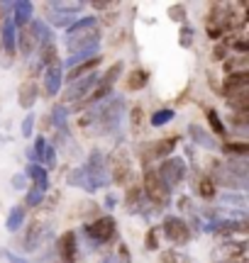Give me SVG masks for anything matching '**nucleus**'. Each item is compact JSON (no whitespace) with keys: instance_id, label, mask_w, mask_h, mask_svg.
<instances>
[{"instance_id":"f257e3e1","label":"nucleus","mask_w":249,"mask_h":263,"mask_svg":"<svg viewBox=\"0 0 249 263\" xmlns=\"http://www.w3.org/2000/svg\"><path fill=\"white\" fill-rule=\"evenodd\" d=\"M66 47L71 54L86 51V49L100 47V32H98V20L96 17H83L76 20L66 32Z\"/></svg>"},{"instance_id":"f03ea898","label":"nucleus","mask_w":249,"mask_h":263,"mask_svg":"<svg viewBox=\"0 0 249 263\" xmlns=\"http://www.w3.org/2000/svg\"><path fill=\"white\" fill-rule=\"evenodd\" d=\"M86 171V190H98L110 183V176H108V168H105V161H103V154L100 151H93L88 163L83 166Z\"/></svg>"},{"instance_id":"7ed1b4c3","label":"nucleus","mask_w":249,"mask_h":263,"mask_svg":"<svg viewBox=\"0 0 249 263\" xmlns=\"http://www.w3.org/2000/svg\"><path fill=\"white\" fill-rule=\"evenodd\" d=\"M86 236L91 244H108L113 236H115V219L113 217H100V219H96V222H91V224H86Z\"/></svg>"},{"instance_id":"20e7f679","label":"nucleus","mask_w":249,"mask_h":263,"mask_svg":"<svg viewBox=\"0 0 249 263\" xmlns=\"http://www.w3.org/2000/svg\"><path fill=\"white\" fill-rule=\"evenodd\" d=\"M156 176H159V180L166 185V190H171L186 178V163H183L179 156H171V159H166L162 163V168L156 171Z\"/></svg>"},{"instance_id":"39448f33","label":"nucleus","mask_w":249,"mask_h":263,"mask_svg":"<svg viewBox=\"0 0 249 263\" xmlns=\"http://www.w3.org/2000/svg\"><path fill=\"white\" fill-rule=\"evenodd\" d=\"M144 190H147V197L152 200L154 205H159V207L169 205V190H166V185L159 180L156 171L147 168V173H144Z\"/></svg>"},{"instance_id":"423d86ee","label":"nucleus","mask_w":249,"mask_h":263,"mask_svg":"<svg viewBox=\"0 0 249 263\" xmlns=\"http://www.w3.org/2000/svg\"><path fill=\"white\" fill-rule=\"evenodd\" d=\"M164 234H166V239L171 241V244H188L191 241V229H188V224L183 222L181 217H164Z\"/></svg>"},{"instance_id":"0eeeda50","label":"nucleus","mask_w":249,"mask_h":263,"mask_svg":"<svg viewBox=\"0 0 249 263\" xmlns=\"http://www.w3.org/2000/svg\"><path fill=\"white\" fill-rule=\"evenodd\" d=\"M98 81H100V76L98 73H91V76H86V78L74 81V83L68 85V90H66V100L68 103H81L86 95H91V90L98 85Z\"/></svg>"},{"instance_id":"6e6552de","label":"nucleus","mask_w":249,"mask_h":263,"mask_svg":"<svg viewBox=\"0 0 249 263\" xmlns=\"http://www.w3.org/2000/svg\"><path fill=\"white\" fill-rule=\"evenodd\" d=\"M120 73H122V64L117 61V64L113 66V68H110V71H108V73L103 76L100 81H98V85L93 88V90H91V95H88V100H91V103L103 100V98H105V95L113 90V85H115V81L120 78Z\"/></svg>"},{"instance_id":"1a4fd4ad","label":"nucleus","mask_w":249,"mask_h":263,"mask_svg":"<svg viewBox=\"0 0 249 263\" xmlns=\"http://www.w3.org/2000/svg\"><path fill=\"white\" fill-rule=\"evenodd\" d=\"M242 93H249V76L247 71H237V73H230L227 81L222 85V95L230 100L235 95H242Z\"/></svg>"},{"instance_id":"9d476101","label":"nucleus","mask_w":249,"mask_h":263,"mask_svg":"<svg viewBox=\"0 0 249 263\" xmlns=\"http://www.w3.org/2000/svg\"><path fill=\"white\" fill-rule=\"evenodd\" d=\"M61 83H64V71H61V64H54L47 68V73H44V90H47V95H59V90H61Z\"/></svg>"},{"instance_id":"9b49d317","label":"nucleus","mask_w":249,"mask_h":263,"mask_svg":"<svg viewBox=\"0 0 249 263\" xmlns=\"http://www.w3.org/2000/svg\"><path fill=\"white\" fill-rule=\"evenodd\" d=\"M32 12H34V8H32V3L29 0H17V3H12V25L15 27H27L29 20H32Z\"/></svg>"},{"instance_id":"f8f14e48","label":"nucleus","mask_w":249,"mask_h":263,"mask_svg":"<svg viewBox=\"0 0 249 263\" xmlns=\"http://www.w3.org/2000/svg\"><path fill=\"white\" fill-rule=\"evenodd\" d=\"M76 251H78L76 234H74V232L61 234V239H59V256H61V261H64V263H74V258H76Z\"/></svg>"},{"instance_id":"ddd939ff","label":"nucleus","mask_w":249,"mask_h":263,"mask_svg":"<svg viewBox=\"0 0 249 263\" xmlns=\"http://www.w3.org/2000/svg\"><path fill=\"white\" fill-rule=\"evenodd\" d=\"M244 229H247L244 219H222V222L208 224V232H215V234H232V232H244Z\"/></svg>"},{"instance_id":"4468645a","label":"nucleus","mask_w":249,"mask_h":263,"mask_svg":"<svg viewBox=\"0 0 249 263\" xmlns=\"http://www.w3.org/2000/svg\"><path fill=\"white\" fill-rule=\"evenodd\" d=\"M47 8V20L49 25H54V27H71L74 22H76V15H71V12H64V10H57L51 8V5H44Z\"/></svg>"},{"instance_id":"2eb2a0df","label":"nucleus","mask_w":249,"mask_h":263,"mask_svg":"<svg viewBox=\"0 0 249 263\" xmlns=\"http://www.w3.org/2000/svg\"><path fill=\"white\" fill-rule=\"evenodd\" d=\"M3 44H5V51H8L10 57H15V51H17V27L12 25L10 17L3 25Z\"/></svg>"},{"instance_id":"dca6fc26","label":"nucleus","mask_w":249,"mask_h":263,"mask_svg":"<svg viewBox=\"0 0 249 263\" xmlns=\"http://www.w3.org/2000/svg\"><path fill=\"white\" fill-rule=\"evenodd\" d=\"M122 107H124L122 100H115V103L103 112V127H105V132L117 129V122H120V117H122Z\"/></svg>"},{"instance_id":"f3484780","label":"nucleus","mask_w":249,"mask_h":263,"mask_svg":"<svg viewBox=\"0 0 249 263\" xmlns=\"http://www.w3.org/2000/svg\"><path fill=\"white\" fill-rule=\"evenodd\" d=\"M103 61V57H93L91 61H86V64H81V66H76V68H71L68 71V81L74 83V81H78V78H86V76H91V73H96V68H98V64Z\"/></svg>"},{"instance_id":"a211bd4d","label":"nucleus","mask_w":249,"mask_h":263,"mask_svg":"<svg viewBox=\"0 0 249 263\" xmlns=\"http://www.w3.org/2000/svg\"><path fill=\"white\" fill-rule=\"evenodd\" d=\"M37 47V37H34V32H32V27H22L17 32V49L25 54V57H29L32 54V49Z\"/></svg>"},{"instance_id":"6ab92c4d","label":"nucleus","mask_w":249,"mask_h":263,"mask_svg":"<svg viewBox=\"0 0 249 263\" xmlns=\"http://www.w3.org/2000/svg\"><path fill=\"white\" fill-rule=\"evenodd\" d=\"M27 178L32 180V185H37V188H42L44 193H47V188H49V173H47V168H42L39 163H29V166H27Z\"/></svg>"},{"instance_id":"aec40b11","label":"nucleus","mask_w":249,"mask_h":263,"mask_svg":"<svg viewBox=\"0 0 249 263\" xmlns=\"http://www.w3.org/2000/svg\"><path fill=\"white\" fill-rule=\"evenodd\" d=\"M34 100H37V83L34 81H25V83L20 85V105L25 110H29L34 105Z\"/></svg>"},{"instance_id":"412c9836","label":"nucleus","mask_w":249,"mask_h":263,"mask_svg":"<svg viewBox=\"0 0 249 263\" xmlns=\"http://www.w3.org/2000/svg\"><path fill=\"white\" fill-rule=\"evenodd\" d=\"M44 229H47V224H44L42 219L32 222V224H29V234H27V239H25V246H27V249H34V246H39L42 236H44Z\"/></svg>"},{"instance_id":"4be33fe9","label":"nucleus","mask_w":249,"mask_h":263,"mask_svg":"<svg viewBox=\"0 0 249 263\" xmlns=\"http://www.w3.org/2000/svg\"><path fill=\"white\" fill-rule=\"evenodd\" d=\"M176 144H179V139L176 137H166V139L156 141L154 144V154L152 156H156V159H164V156H169V154H173V149H176Z\"/></svg>"},{"instance_id":"5701e85b","label":"nucleus","mask_w":249,"mask_h":263,"mask_svg":"<svg viewBox=\"0 0 249 263\" xmlns=\"http://www.w3.org/2000/svg\"><path fill=\"white\" fill-rule=\"evenodd\" d=\"M191 139H193V141H198L203 149H215V146H218V144L212 141L210 134H208V132H203L201 127H198V124H191Z\"/></svg>"},{"instance_id":"b1692460","label":"nucleus","mask_w":249,"mask_h":263,"mask_svg":"<svg viewBox=\"0 0 249 263\" xmlns=\"http://www.w3.org/2000/svg\"><path fill=\"white\" fill-rule=\"evenodd\" d=\"M66 120H68V115H66V107H64V105H57V107L51 110V122H54V127H57V129L61 132V134H68Z\"/></svg>"},{"instance_id":"393cba45","label":"nucleus","mask_w":249,"mask_h":263,"mask_svg":"<svg viewBox=\"0 0 249 263\" xmlns=\"http://www.w3.org/2000/svg\"><path fill=\"white\" fill-rule=\"evenodd\" d=\"M147 83H149V73L142 71V68H139V71H132V76L127 78V88H130V90H142Z\"/></svg>"},{"instance_id":"a878e982","label":"nucleus","mask_w":249,"mask_h":263,"mask_svg":"<svg viewBox=\"0 0 249 263\" xmlns=\"http://www.w3.org/2000/svg\"><path fill=\"white\" fill-rule=\"evenodd\" d=\"M22 222H25V210L22 207H12L8 215V222H5L8 232H17L20 227H22Z\"/></svg>"},{"instance_id":"bb28decb","label":"nucleus","mask_w":249,"mask_h":263,"mask_svg":"<svg viewBox=\"0 0 249 263\" xmlns=\"http://www.w3.org/2000/svg\"><path fill=\"white\" fill-rule=\"evenodd\" d=\"M39 59H42V64L47 66H54L57 64V44L51 42V44H42L39 47Z\"/></svg>"},{"instance_id":"cd10ccee","label":"nucleus","mask_w":249,"mask_h":263,"mask_svg":"<svg viewBox=\"0 0 249 263\" xmlns=\"http://www.w3.org/2000/svg\"><path fill=\"white\" fill-rule=\"evenodd\" d=\"M176 117V112L173 110H169V107H164V110H156V112L149 117V122H152V127H164V124H169Z\"/></svg>"},{"instance_id":"c85d7f7f","label":"nucleus","mask_w":249,"mask_h":263,"mask_svg":"<svg viewBox=\"0 0 249 263\" xmlns=\"http://www.w3.org/2000/svg\"><path fill=\"white\" fill-rule=\"evenodd\" d=\"M44 149H47V139H44V137H37V139H34V146L29 149L32 163H39V161L44 159Z\"/></svg>"},{"instance_id":"c756f323","label":"nucleus","mask_w":249,"mask_h":263,"mask_svg":"<svg viewBox=\"0 0 249 263\" xmlns=\"http://www.w3.org/2000/svg\"><path fill=\"white\" fill-rule=\"evenodd\" d=\"M198 193H201V197H205V200H212V197H215V180H212L210 176L201 178V183H198Z\"/></svg>"},{"instance_id":"7c9ffc66","label":"nucleus","mask_w":249,"mask_h":263,"mask_svg":"<svg viewBox=\"0 0 249 263\" xmlns=\"http://www.w3.org/2000/svg\"><path fill=\"white\" fill-rule=\"evenodd\" d=\"M225 154H232V156H247L249 144H244V141H232V144H225Z\"/></svg>"},{"instance_id":"2f4dec72","label":"nucleus","mask_w":249,"mask_h":263,"mask_svg":"<svg viewBox=\"0 0 249 263\" xmlns=\"http://www.w3.org/2000/svg\"><path fill=\"white\" fill-rule=\"evenodd\" d=\"M42 200H44V190L37 188V185H29V190H27V207L42 205Z\"/></svg>"},{"instance_id":"473e14b6","label":"nucleus","mask_w":249,"mask_h":263,"mask_svg":"<svg viewBox=\"0 0 249 263\" xmlns=\"http://www.w3.org/2000/svg\"><path fill=\"white\" fill-rule=\"evenodd\" d=\"M208 122H210L215 134H225V124L220 122V115L215 112V110H208Z\"/></svg>"},{"instance_id":"72a5a7b5","label":"nucleus","mask_w":249,"mask_h":263,"mask_svg":"<svg viewBox=\"0 0 249 263\" xmlns=\"http://www.w3.org/2000/svg\"><path fill=\"white\" fill-rule=\"evenodd\" d=\"M193 44V27H188V25H183L181 27V47L188 49Z\"/></svg>"},{"instance_id":"f704fd0d","label":"nucleus","mask_w":249,"mask_h":263,"mask_svg":"<svg viewBox=\"0 0 249 263\" xmlns=\"http://www.w3.org/2000/svg\"><path fill=\"white\" fill-rule=\"evenodd\" d=\"M44 163H47L49 168H54V166H57V151H54V146H49L47 144V149H44Z\"/></svg>"},{"instance_id":"c9c22d12","label":"nucleus","mask_w":249,"mask_h":263,"mask_svg":"<svg viewBox=\"0 0 249 263\" xmlns=\"http://www.w3.org/2000/svg\"><path fill=\"white\" fill-rule=\"evenodd\" d=\"M169 17L176 20V22H183V20H186V8H183V5H173V8L169 10Z\"/></svg>"},{"instance_id":"e433bc0d","label":"nucleus","mask_w":249,"mask_h":263,"mask_svg":"<svg viewBox=\"0 0 249 263\" xmlns=\"http://www.w3.org/2000/svg\"><path fill=\"white\" fill-rule=\"evenodd\" d=\"M144 244H147V249H149V251H154V249L159 246V236H156V229H152V232L147 234V241H144Z\"/></svg>"},{"instance_id":"4c0bfd02","label":"nucleus","mask_w":249,"mask_h":263,"mask_svg":"<svg viewBox=\"0 0 249 263\" xmlns=\"http://www.w3.org/2000/svg\"><path fill=\"white\" fill-rule=\"evenodd\" d=\"M32 124H34V117L27 115V117H25V122H22V134H25V137H32Z\"/></svg>"},{"instance_id":"58836bf2","label":"nucleus","mask_w":249,"mask_h":263,"mask_svg":"<svg viewBox=\"0 0 249 263\" xmlns=\"http://www.w3.org/2000/svg\"><path fill=\"white\" fill-rule=\"evenodd\" d=\"M12 185H15L17 190H22L25 185H27V178H25V176H15V178H12Z\"/></svg>"},{"instance_id":"ea45409f","label":"nucleus","mask_w":249,"mask_h":263,"mask_svg":"<svg viewBox=\"0 0 249 263\" xmlns=\"http://www.w3.org/2000/svg\"><path fill=\"white\" fill-rule=\"evenodd\" d=\"M5 258H8L10 263H29V261H25L22 256H15L12 251H5Z\"/></svg>"},{"instance_id":"a19ab883","label":"nucleus","mask_w":249,"mask_h":263,"mask_svg":"<svg viewBox=\"0 0 249 263\" xmlns=\"http://www.w3.org/2000/svg\"><path fill=\"white\" fill-rule=\"evenodd\" d=\"M218 263H232V261H218Z\"/></svg>"}]
</instances>
